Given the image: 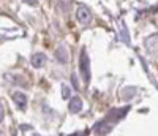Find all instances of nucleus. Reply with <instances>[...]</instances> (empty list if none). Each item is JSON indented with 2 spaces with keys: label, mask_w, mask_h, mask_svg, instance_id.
Returning <instances> with one entry per match:
<instances>
[{
  "label": "nucleus",
  "mask_w": 158,
  "mask_h": 136,
  "mask_svg": "<svg viewBox=\"0 0 158 136\" xmlns=\"http://www.w3.org/2000/svg\"><path fill=\"white\" fill-rule=\"evenodd\" d=\"M79 71H81L82 74V79L85 81V83H89L90 81V62H89V56L85 49L81 51V57H79Z\"/></svg>",
  "instance_id": "nucleus-1"
},
{
  "label": "nucleus",
  "mask_w": 158,
  "mask_h": 136,
  "mask_svg": "<svg viewBox=\"0 0 158 136\" xmlns=\"http://www.w3.org/2000/svg\"><path fill=\"white\" fill-rule=\"evenodd\" d=\"M128 111H130V106H125V108H122V109H112V111H109V114L106 116L104 120L112 124V122H115V120H120Z\"/></svg>",
  "instance_id": "nucleus-2"
},
{
  "label": "nucleus",
  "mask_w": 158,
  "mask_h": 136,
  "mask_svg": "<svg viewBox=\"0 0 158 136\" xmlns=\"http://www.w3.org/2000/svg\"><path fill=\"white\" fill-rule=\"evenodd\" d=\"M90 19H92V16H90V11L85 8V6H81L77 10V21L81 22V24H89L90 22Z\"/></svg>",
  "instance_id": "nucleus-3"
},
{
  "label": "nucleus",
  "mask_w": 158,
  "mask_h": 136,
  "mask_svg": "<svg viewBox=\"0 0 158 136\" xmlns=\"http://www.w3.org/2000/svg\"><path fill=\"white\" fill-rule=\"evenodd\" d=\"M13 101H15L21 109H24V108L27 106V97H25V93H22V92H15L13 93Z\"/></svg>",
  "instance_id": "nucleus-4"
},
{
  "label": "nucleus",
  "mask_w": 158,
  "mask_h": 136,
  "mask_svg": "<svg viewBox=\"0 0 158 136\" xmlns=\"http://www.w3.org/2000/svg\"><path fill=\"white\" fill-rule=\"evenodd\" d=\"M82 109V101H81V98H73L71 101H70V113H79Z\"/></svg>",
  "instance_id": "nucleus-5"
},
{
  "label": "nucleus",
  "mask_w": 158,
  "mask_h": 136,
  "mask_svg": "<svg viewBox=\"0 0 158 136\" xmlns=\"http://www.w3.org/2000/svg\"><path fill=\"white\" fill-rule=\"evenodd\" d=\"M44 62H46V56H44V54H35V56L32 57V65L36 66V68L43 66Z\"/></svg>",
  "instance_id": "nucleus-6"
},
{
  "label": "nucleus",
  "mask_w": 158,
  "mask_h": 136,
  "mask_svg": "<svg viewBox=\"0 0 158 136\" xmlns=\"http://www.w3.org/2000/svg\"><path fill=\"white\" fill-rule=\"evenodd\" d=\"M56 56H57V60H60V62H68V49L60 46L56 51Z\"/></svg>",
  "instance_id": "nucleus-7"
},
{
  "label": "nucleus",
  "mask_w": 158,
  "mask_h": 136,
  "mask_svg": "<svg viewBox=\"0 0 158 136\" xmlns=\"http://www.w3.org/2000/svg\"><path fill=\"white\" fill-rule=\"evenodd\" d=\"M95 130H97V133H103V134H106V133H109V131H111V124H109V122H106V120H103L101 124H98V125L95 127Z\"/></svg>",
  "instance_id": "nucleus-8"
},
{
  "label": "nucleus",
  "mask_w": 158,
  "mask_h": 136,
  "mask_svg": "<svg viewBox=\"0 0 158 136\" xmlns=\"http://www.w3.org/2000/svg\"><path fill=\"white\" fill-rule=\"evenodd\" d=\"M62 95H63V98H68V97H70V90H68L67 86H63V89H62Z\"/></svg>",
  "instance_id": "nucleus-9"
},
{
  "label": "nucleus",
  "mask_w": 158,
  "mask_h": 136,
  "mask_svg": "<svg viewBox=\"0 0 158 136\" xmlns=\"http://www.w3.org/2000/svg\"><path fill=\"white\" fill-rule=\"evenodd\" d=\"M3 120V104L0 103V122Z\"/></svg>",
  "instance_id": "nucleus-10"
}]
</instances>
